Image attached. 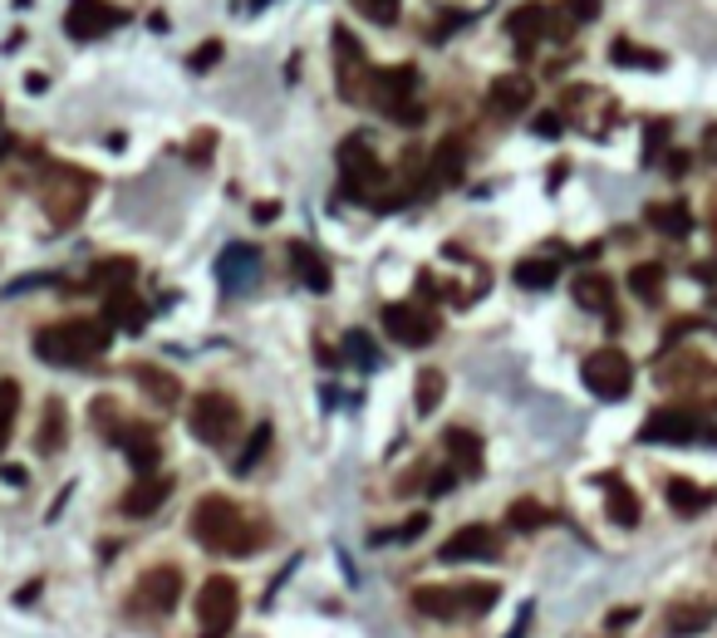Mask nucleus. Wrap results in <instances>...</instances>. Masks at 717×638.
I'll return each instance as SVG.
<instances>
[{
	"mask_svg": "<svg viewBox=\"0 0 717 638\" xmlns=\"http://www.w3.org/2000/svg\"><path fill=\"white\" fill-rule=\"evenodd\" d=\"M187 530L196 535V545L216 550V555H251V550H261V540H265L261 530L241 516V506H236L231 496H222V491L196 501Z\"/></svg>",
	"mask_w": 717,
	"mask_h": 638,
	"instance_id": "f257e3e1",
	"label": "nucleus"
},
{
	"mask_svg": "<svg viewBox=\"0 0 717 638\" xmlns=\"http://www.w3.org/2000/svg\"><path fill=\"white\" fill-rule=\"evenodd\" d=\"M339 186H344V196L373 206V212H393V206L403 202L398 182H393L389 167L379 162L369 137H344L339 143Z\"/></svg>",
	"mask_w": 717,
	"mask_h": 638,
	"instance_id": "f03ea898",
	"label": "nucleus"
},
{
	"mask_svg": "<svg viewBox=\"0 0 717 638\" xmlns=\"http://www.w3.org/2000/svg\"><path fill=\"white\" fill-rule=\"evenodd\" d=\"M104 349H108L104 320H64V324H49V329L35 334V353L45 363H59V369L94 363V359H104Z\"/></svg>",
	"mask_w": 717,
	"mask_h": 638,
	"instance_id": "7ed1b4c3",
	"label": "nucleus"
},
{
	"mask_svg": "<svg viewBox=\"0 0 717 638\" xmlns=\"http://www.w3.org/2000/svg\"><path fill=\"white\" fill-rule=\"evenodd\" d=\"M88 186L94 177L79 172L69 162H45V177H39V202H45V216L55 226H74L88 206Z\"/></svg>",
	"mask_w": 717,
	"mask_h": 638,
	"instance_id": "20e7f679",
	"label": "nucleus"
},
{
	"mask_svg": "<svg viewBox=\"0 0 717 638\" xmlns=\"http://www.w3.org/2000/svg\"><path fill=\"white\" fill-rule=\"evenodd\" d=\"M501 599L497 585H418L413 589V609L422 618H462V614H487Z\"/></svg>",
	"mask_w": 717,
	"mask_h": 638,
	"instance_id": "39448f33",
	"label": "nucleus"
},
{
	"mask_svg": "<svg viewBox=\"0 0 717 638\" xmlns=\"http://www.w3.org/2000/svg\"><path fill=\"white\" fill-rule=\"evenodd\" d=\"M644 442H673V447H717V428L713 418H703L697 408H654L638 428Z\"/></svg>",
	"mask_w": 717,
	"mask_h": 638,
	"instance_id": "423d86ee",
	"label": "nucleus"
},
{
	"mask_svg": "<svg viewBox=\"0 0 717 638\" xmlns=\"http://www.w3.org/2000/svg\"><path fill=\"white\" fill-rule=\"evenodd\" d=\"M241 614V589L231 575H212L196 589V638H226Z\"/></svg>",
	"mask_w": 717,
	"mask_h": 638,
	"instance_id": "0eeeda50",
	"label": "nucleus"
},
{
	"mask_svg": "<svg viewBox=\"0 0 717 638\" xmlns=\"http://www.w3.org/2000/svg\"><path fill=\"white\" fill-rule=\"evenodd\" d=\"M187 428L202 447H226L241 428V408H236L226 393H196L192 408H187Z\"/></svg>",
	"mask_w": 717,
	"mask_h": 638,
	"instance_id": "6e6552de",
	"label": "nucleus"
},
{
	"mask_svg": "<svg viewBox=\"0 0 717 638\" xmlns=\"http://www.w3.org/2000/svg\"><path fill=\"white\" fill-rule=\"evenodd\" d=\"M579 378H585V388L595 393L599 402H619V398H629V388H634V363H629L624 349L605 344V349H595L585 363H579Z\"/></svg>",
	"mask_w": 717,
	"mask_h": 638,
	"instance_id": "1a4fd4ad",
	"label": "nucleus"
},
{
	"mask_svg": "<svg viewBox=\"0 0 717 638\" xmlns=\"http://www.w3.org/2000/svg\"><path fill=\"white\" fill-rule=\"evenodd\" d=\"M334 64H339V98H349V104L369 98L373 64H369V55H363V45L344 25H334Z\"/></svg>",
	"mask_w": 717,
	"mask_h": 638,
	"instance_id": "9d476101",
	"label": "nucleus"
},
{
	"mask_svg": "<svg viewBox=\"0 0 717 638\" xmlns=\"http://www.w3.org/2000/svg\"><path fill=\"white\" fill-rule=\"evenodd\" d=\"M177 599H182V569L177 565H153L133 589L138 614H172Z\"/></svg>",
	"mask_w": 717,
	"mask_h": 638,
	"instance_id": "9b49d317",
	"label": "nucleus"
},
{
	"mask_svg": "<svg viewBox=\"0 0 717 638\" xmlns=\"http://www.w3.org/2000/svg\"><path fill=\"white\" fill-rule=\"evenodd\" d=\"M123 20H128V10H118L113 0H69V10H64V29L74 39H104V35H113Z\"/></svg>",
	"mask_w": 717,
	"mask_h": 638,
	"instance_id": "f8f14e48",
	"label": "nucleus"
},
{
	"mask_svg": "<svg viewBox=\"0 0 717 638\" xmlns=\"http://www.w3.org/2000/svg\"><path fill=\"white\" fill-rule=\"evenodd\" d=\"M383 329H389V339H398L403 349H422V344H432V334H438V320L413 300H393V304H383Z\"/></svg>",
	"mask_w": 717,
	"mask_h": 638,
	"instance_id": "ddd939ff",
	"label": "nucleus"
},
{
	"mask_svg": "<svg viewBox=\"0 0 717 638\" xmlns=\"http://www.w3.org/2000/svg\"><path fill=\"white\" fill-rule=\"evenodd\" d=\"M664 383H673L683 398L703 402V408H717V363L697 359V353H683L673 369L664 363Z\"/></svg>",
	"mask_w": 717,
	"mask_h": 638,
	"instance_id": "4468645a",
	"label": "nucleus"
},
{
	"mask_svg": "<svg viewBox=\"0 0 717 638\" xmlns=\"http://www.w3.org/2000/svg\"><path fill=\"white\" fill-rule=\"evenodd\" d=\"M497 555H501V535L491 526H462L438 545V559H447V565H462V559H497Z\"/></svg>",
	"mask_w": 717,
	"mask_h": 638,
	"instance_id": "2eb2a0df",
	"label": "nucleus"
},
{
	"mask_svg": "<svg viewBox=\"0 0 717 638\" xmlns=\"http://www.w3.org/2000/svg\"><path fill=\"white\" fill-rule=\"evenodd\" d=\"M255 275H261V251H255L251 241H231L222 255H216V280H222L226 294L255 285Z\"/></svg>",
	"mask_w": 717,
	"mask_h": 638,
	"instance_id": "dca6fc26",
	"label": "nucleus"
},
{
	"mask_svg": "<svg viewBox=\"0 0 717 638\" xmlns=\"http://www.w3.org/2000/svg\"><path fill=\"white\" fill-rule=\"evenodd\" d=\"M413 94H418V69H413V64L373 69V88H369V98L383 108V113H393V108L413 104Z\"/></svg>",
	"mask_w": 717,
	"mask_h": 638,
	"instance_id": "f3484780",
	"label": "nucleus"
},
{
	"mask_svg": "<svg viewBox=\"0 0 717 638\" xmlns=\"http://www.w3.org/2000/svg\"><path fill=\"white\" fill-rule=\"evenodd\" d=\"M506 35H511V45H516V55H530L540 39H550V5H540V0L516 5L506 15Z\"/></svg>",
	"mask_w": 717,
	"mask_h": 638,
	"instance_id": "a211bd4d",
	"label": "nucleus"
},
{
	"mask_svg": "<svg viewBox=\"0 0 717 638\" xmlns=\"http://www.w3.org/2000/svg\"><path fill=\"white\" fill-rule=\"evenodd\" d=\"M118 447L128 452V461L138 467V477H153V467L163 461V447H157V432L147 422H118Z\"/></svg>",
	"mask_w": 717,
	"mask_h": 638,
	"instance_id": "6ab92c4d",
	"label": "nucleus"
},
{
	"mask_svg": "<svg viewBox=\"0 0 717 638\" xmlns=\"http://www.w3.org/2000/svg\"><path fill=\"white\" fill-rule=\"evenodd\" d=\"M530 98H536V84H530V74H497L487 88V108L501 118L511 113H526Z\"/></svg>",
	"mask_w": 717,
	"mask_h": 638,
	"instance_id": "aec40b11",
	"label": "nucleus"
},
{
	"mask_svg": "<svg viewBox=\"0 0 717 638\" xmlns=\"http://www.w3.org/2000/svg\"><path fill=\"white\" fill-rule=\"evenodd\" d=\"M462 172H467V143H462V137H442L428 153V192L432 186L462 182Z\"/></svg>",
	"mask_w": 717,
	"mask_h": 638,
	"instance_id": "412c9836",
	"label": "nucleus"
},
{
	"mask_svg": "<svg viewBox=\"0 0 717 638\" xmlns=\"http://www.w3.org/2000/svg\"><path fill=\"white\" fill-rule=\"evenodd\" d=\"M599 486H605V510H609V520L614 526H638V516H644V506H638V491L629 486L624 477H614V471H605L599 477Z\"/></svg>",
	"mask_w": 717,
	"mask_h": 638,
	"instance_id": "4be33fe9",
	"label": "nucleus"
},
{
	"mask_svg": "<svg viewBox=\"0 0 717 638\" xmlns=\"http://www.w3.org/2000/svg\"><path fill=\"white\" fill-rule=\"evenodd\" d=\"M442 452H447L457 477H481V442L471 428H447L442 432Z\"/></svg>",
	"mask_w": 717,
	"mask_h": 638,
	"instance_id": "5701e85b",
	"label": "nucleus"
},
{
	"mask_svg": "<svg viewBox=\"0 0 717 638\" xmlns=\"http://www.w3.org/2000/svg\"><path fill=\"white\" fill-rule=\"evenodd\" d=\"M167 491H172V481H167V477H138L133 486L123 491L118 510H123V516H153V510L167 501Z\"/></svg>",
	"mask_w": 717,
	"mask_h": 638,
	"instance_id": "b1692460",
	"label": "nucleus"
},
{
	"mask_svg": "<svg viewBox=\"0 0 717 638\" xmlns=\"http://www.w3.org/2000/svg\"><path fill=\"white\" fill-rule=\"evenodd\" d=\"M290 265H295V275H300V285L304 290H330L334 285V275H330V261H324L320 251H314L310 241H290Z\"/></svg>",
	"mask_w": 717,
	"mask_h": 638,
	"instance_id": "393cba45",
	"label": "nucleus"
},
{
	"mask_svg": "<svg viewBox=\"0 0 717 638\" xmlns=\"http://www.w3.org/2000/svg\"><path fill=\"white\" fill-rule=\"evenodd\" d=\"M664 496H668V506H673L678 516H703V510L717 501V491L713 486H697V481H688V477H668L664 481Z\"/></svg>",
	"mask_w": 717,
	"mask_h": 638,
	"instance_id": "a878e982",
	"label": "nucleus"
},
{
	"mask_svg": "<svg viewBox=\"0 0 717 638\" xmlns=\"http://www.w3.org/2000/svg\"><path fill=\"white\" fill-rule=\"evenodd\" d=\"M570 290H575L579 310H589V314H609V310H614V285H609V275H599V270H579Z\"/></svg>",
	"mask_w": 717,
	"mask_h": 638,
	"instance_id": "bb28decb",
	"label": "nucleus"
},
{
	"mask_svg": "<svg viewBox=\"0 0 717 638\" xmlns=\"http://www.w3.org/2000/svg\"><path fill=\"white\" fill-rule=\"evenodd\" d=\"M644 221L654 226L658 236H668V241H683V236H693V212H688V202H654L644 212Z\"/></svg>",
	"mask_w": 717,
	"mask_h": 638,
	"instance_id": "cd10ccee",
	"label": "nucleus"
},
{
	"mask_svg": "<svg viewBox=\"0 0 717 638\" xmlns=\"http://www.w3.org/2000/svg\"><path fill=\"white\" fill-rule=\"evenodd\" d=\"M133 275H138L133 255H108V261H98L94 270H88V290H104V294L128 290V280H133Z\"/></svg>",
	"mask_w": 717,
	"mask_h": 638,
	"instance_id": "c85d7f7f",
	"label": "nucleus"
},
{
	"mask_svg": "<svg viewBox=\"0 0 717 638\" xmlns=\"http://www.w3.org/2000/svg\"><path fill=\"white\" fill-rule=\"evenodd\" d=\"M104 324H113V329H128V334L143 329V324H147V304L133 300L128 290H113V294L104 300Z\"/></svg>",
	"mask_w": 717,
	"mask_h": 638,
	"instance_id": "c756f323",
	"label": "nucleus"
},
{
	"mask_svg": "<svg viewBox=\"0 0 717 638\" xmlns=\"http://www.w3.org/2000/svg\"><path fill=\"white\" fill-rule=\"evenodd\" d=\"M64 437H69V418H64V402H59V398H49V402H45V412H39V432H35V447L45 452V457H55V452L64 447Z\"/></svg>",
	"mask_w": 717,
	"mask_h": 638,
	"instance_id": "7c9ffc66",
	"label": "nucleus"
},
{
	"mask_svg": "<svg viewBox=\"0 0 717 638\" xmlns=\"http://www.w3.org/2000/svg\"><path fill=\"white\" fill-rule=\"evenodd\" d=\"M595 15L599 0H560V5H550V39H570V29H579Z\"/></svg>",
	"mask_w": 717,
	"mask_h": 638,
	"instance_id": "2f4dec72",
	"label": "nucleus"
},
{
	"mask_svg": "<svg viewBox=\"0 0 717 638\" xmlns=\"http://www.w3.org/2000/svg\"><path fill=\"white\" fill-rule=\"evenodd\" d=\"M133 378L143 383V393L153 402H163V408H172V402H182V383L172 378V373H163V369H153V363H138L133 369Z\"/></svg>",
	"mask_w": 717,
	"mask_h": 638,
	"instance_id": "473e14b6",
	"label": "nucleus"
},
{
	"mask_svg": "<svg viewBox=\"0 0 717 638\" xmlns=\"http://www.w3.org/2000/svg\"><path fill=\"white\" fill-rule=\"evenodd\" d=\"M664 624H668V638H693V634H703V628L713 624V609L707 604H673Z\"/></svg>",
	"mask_w": 717,
	"mask_h": 638,
	"instance_id": "72a5a7b5",
	"label": "nucleus"
},
{
	"mask_svg": "<svg viewBox=\"0 0 717 638\" xmlns=\"http://www.w3.org/2000/svg\"><path fill=\"white\" fill-rule=\"evenodd\" d=\"M664 280H668V270L658 261H644V265H634V270H629V290H634L644 304L664 300Z\"/></svg>",
	"mask_w": 717,
	"mask_h": 638,
	"instance_id": "f704fd0d",
	"label": "nucleus"
},
{
	"mask_svg": "<svg viewBox=\"0 0 717 638\" xmlns=\"http://www.w3.org/2000/svg\"><path fill=\"white\" fill-rule=\"evenodd\" d=\"M271 452V422H255L251 428V437H246V447L236 452V461H231V471L236 477H251L255 467H261V457Z\"/></svg>",
	"mask_w": 717,
	"mask_h": 638,
	"instance_id": "c9c22d12",
	"label": "nucleus"
},
{
	"mask_svg": "<svg viewBox=\"0 0 717 638\" xmlns=\"http://www.w3.org/2000/svg\"><path fill=\"white\" fill-rule=\"evenodd\" d=\"M511 275H516L521 290H546V285L560 280V265L546 261V255H530V261H516V270Z\"/></svg>",
	"mask_w": 717,
	"mask_h": 638,
	"instance_id": "e433bc0d",
	"label": "nucleus"
},
{
	"mask_svg": "<svg viewBox=\"0 0 717 638\" xmlns=\"http://www.w3.org/2000/svg\"><path fill=\"white\" fill-rule=\"evenodd\" d=\"M506 526L511 530H540V526H550V510L540 506V501L521 496V501H511L506 506Z\"/></svg>",
	"mask_w": 717,
	"mask_h": 638,
	"instance_id": "4c0bfd02",
	"label": "nucleus"
},
{
	"mask_svg": "<svg viewBox=\"0 0 717 638\" xmlns=\"http://www.w3.org/2000/svg\"><path fill=\"white\" fill-rule=\"evenodd\" d=\"M609 59H614V64H634V69H664V55L634 45V39H614V45H609Z\"/></svg>",
	"mask_w": 717,
	"mask_h": 638,
	"instance_id": "58836bf2",
	"label": "nucleus"
},
{
	"mask_svg": "<svg viewBox=\"0 0 717 638\" xmlns=\"http://www.w3.org/2000/svg\"><path fill=\"white\" fill-rule=\"evenodd\" d=\"M442 388H447V378H442L438 369H422V373H418V398H413V408L428 418V412L442 402Z\"/></svg>",
	"mask_w": 717,
	"mask_h": 638,
	"instance_id": "ea45409f",
	"label": "nucleus"
},
{
	"mask_svg": "<svg viewBox=\"0 0 717 638\" xmlns=\"http://www.w3.org/2000/svg\"><path fill=\"white\" fill-rule=\"evenodd\" d=\"M344 359L359 363V369H379V353H373V339L363 329H349L344 334Z\"/></svg>",
	"mask_w": 717,
	"mask_h": 638,
	"instance_id": "a19ab883",
	"label": "nucleus"
},
{
	"mask_svg": "<svg viewBox=\"0 0 717 638\" xmlns=\"http://www.w3.org/2000/svg\"><path fill=\"white\" fill-rule=\"evenodd\" d=\"M20 412V383L15 378H0V447L10 442V422Z\"/></svg>",
	"mask_w": 717,
	"mask_h": 638,
	"instance_id": "79ce46f5",
	"label": "nucleus"
},
{
	"mask_svg": "<svg viewBox=\"0 0 717 638\" xmlns=\"http://www.w3.org/2000/svg\"><path fill=\"white\" fill-rule=\"evenodd\" d=\"M354 10H359L363 20H373V25H393L403 10V0H349Z\"/></svg>",
	"mask_w": 717,
	"mask_h": 638,
	"instance_id": "37998d69",
	"label": "nucleus"
},
{
	"mask_svg": "<svg viewBox=\"0 0 717 638\" xmlns=\"http://www.w3.org/2000/svg\"><path fill=\"white\" fill-rule=\"evenodd\" d=\"M668 133H673V123L668 118H658V123H648L644 128V162H658V153H668Z\"/></svg>",
	"mask_w": 717,
	"mask_h": 638,
	"instance_id": "c03bdc74",
	"label": "nucleus"
},
{
	"mask_svg": "<svg viewBox=\"0 0 717 638\" xmlns=\"http://www.w3.org/2000/svg\"><path fill=\"white\" fill-rule=\"evenodd\" d=\"M422 530H428V516H413V520H403L398 530H379V535H373V545H383V540H398V545H408V540H418Z\"/></svg>",
	"mask_w": 717,
	"mask_h": 638,
	"instance_id": "a18cd8bd",
	"label": "nucleus"
},
{
	"mask_svg": "<svg viewBox=\"0 0 717 638\" xmlns=\"http://www.w3.org/2000/svg\"><path fill=\"white\" fill-rule=\"evenodd\" d=\"M216 59H222V45H216V39H212V45L192 49V59H187V69H196V74H202V69H212Z\"/></svg>",
	"mask_w": 717,
	"mask_h": 638,
	"instance_id": "49530a36",
	"label": "nucleus"
},
{
	"mask_svg": "<svg viewBox=\"0 0 717 638\" xmlns=\"http://www.w3.org/2000/svg\"><path fill=\"white\" fill-rule=\"evenodd\" d=\"M212 147H216V133H196L192 143H187V157H192V162H206V157H212Z\"/></svg>",
	"mask_w": 717,
	"mask_h": 638,
	"instance_id": "de8ad7c7",
	"label": "nucleus"
},
{
	"mask_svg": "<svg viewBox=\"0 0 717 638\" xmlns=\"http://www.w3.org/2000/svg\"><path fill=\"white\" fill-rule=\"evenodd\" d=\"M560 128H565V118H550V113H546V118H536V133H540V137H555Z\"/></svg>",
	"mask_w": 717,
	"mask_h": 638,
	"instance_id": "09e8293b",
	"label": "nucleus"
},
{
	"mask_svg": "<svg viewBox=\"0 0 717 638\" xmlns=\"http://www.w3.org/2000/svg\"><path fill=\"white\" fill-rule=\"evenodd\" d=\"M664 167H668V172H673V177H683V172H688V157H683V153H678V147H668V157H664Z\"/></svg>",
	"mask_w": 717,
	"mask_h": 638,
	"instance_id": "8fccbe9b",
	"label": "nucleus"
},
{
	"mask_svg": "<svg viewBox=\"0 0 717 638\" xmlns=\"http://www.w3.org/2000/svg\"><path fill=\"white\" fill-rule=\"evenodd\" d=\"M634 618H638V609H614V614H609V628H629V624H634Z\"/></svg>",
	"mask_w": 717,
	"mask_h": 638,
	"instance_id": "3c124183",
	"label": "nucleus"
},
{
	"mask_svg": "<svg viewBox=\"0 0 717 638\" xmlns=\"http://www.w3.org/2000/svg\"><path fill=\"white\" fill-rule=\"evenodd\" d=\"M255 221H275V216H280V202H255Z\"/></svg>",
	"mask_w": 717,
	"mask_h": 638,
	"instance_id": "603ef678",
	"label": "nucleus"
},
{
	"mask_svg": "<svg viewBox=\"0 0 717 638\" xmlns=\"http://www.w3.org/2000/svg\"><path fill=\"white\" fill-rule=\"evenodd\" d=\"M703 157H707V162H717V123L703 133Z\"/></svg>",
	"mask_w": 717,
	"mask_h": 638,
	"instance_id": "864d4df0",
	"label": "nucleus"
},
{
	"mask_svg": "<svg viewBox=\"0 0 717 638\" xmlns=\"http://www.w3.org/2000/svg\"><path fill=\"white\" fill-rule=\"evenodd\" d=\"M314 359H320V363H339V353L324 349V344H314Z\"/></svg>",
	"mask_w": 717,
	"mask_h": 638,
	"instance_id": "5fc2aeb1",
	"label": "nucleus"
},
{
	"mask_svg": "<svg viewBox=\"0 0 717 638\" xmlns=\"http://www.w3.org/2000/svg\"><path fill=\"white\" fill-rule=\"evenodd\" d=\"M0 477L15 481V486H25V471H20V467H0Z\"/></svg>",
	"mask_w": 717,
	"mask_h": 638,
	"instance_id": "6e6d98bb",
	"label": "nucleus"
},
{
	"mask_svg": "<svg viewBox=\"0 0 717 638\" xmlns=\"http://www.w3.org/2000/svg\"><path fill=\"white\" fill-rule=\"evenodd\" d=\"M10 147H15V137H0V157H5V153H10Z\"/></svg>",
	"mask_w": 717,
	"mask_h": 638,
	"instance_id": "4d7b16f0",
	"label": "nucleus"
},
{
	"mask_svg": "<svg viewBox=\"0 0 717 638\" xmlns=\"http://www.w3.org/2000/svg\"><path fill=\"white\" fill-rule=\"evenodd\" d=\"M0 123H5V108H0Z\"/></svg>",
	"mask_w": 717,
	"mask_h": 638,
	"instance_id": "13d9d810",
	"label": "nucleus"
},
{
	"mask_svg": "<svg viewBox=\"0 0 717 638\" xmlns=\"http://www.w3.org/2000/svg\"><path fill=\"white\" fill-rule=\"evenodd\" d=\"M713 231H717V216H713Z\"/></svg>",
	"mask_w": 717,
	"mask_h": 638,
	"instance_id": "bf43d9fd",
	"label": "nucleus"
}]
</instances>
